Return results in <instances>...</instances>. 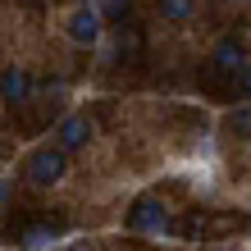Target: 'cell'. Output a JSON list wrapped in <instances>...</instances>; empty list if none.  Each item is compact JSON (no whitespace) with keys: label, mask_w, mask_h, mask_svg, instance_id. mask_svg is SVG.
I'll list each match as a JSON object with an SVG mask.
<instances>
[{"label":"cell","mask_w":251,"mask_h":251,"mask_svg":"<svg viewBox=\"0 0 251 251\" xmlns=\"http://www.w3.org/2000/svg\"><path fill=\"white\" fill-rule=\"evenodd\" d=\"M64 178V151L60 146H41V151H32V160H27V183L32 187H55Z\"/></svg>","instance_id":"6da1fadb"},{"label":"cell","mask_w":251,"mask_h":251,"mask_svg":"<svg viewBox=\"0 0 251 251\" xmlns=\"http://www.w3.org/2000/svg\"><path fill=\"white\" fill-rule=\"evenodd\" d=\"M0 192H5V183H0Z\"/></svg>","instance_id":"4fadbf2b"},{"label":"cell","mask_w":251,"mask_h":251,"mask_svg":"<svg viewBox=\"0 0 251 251\" xmlns=\"http://www.w3.org/2000/svg\"><path fill=\"white\" fill-rule=\"evenodd\" d=\"M69 37L78 41V46H92V41L100 37V9H73V19H69Z\"/></svg>","instance_id":"3957f363"},{"label":"cell","mask_w":251,"mask_h":251,"mask_svg":"<svg viewBox=\"0 0 251 251\" xmlns=\"http://www.w3.org/2000/svg\"><path fill=\"white\" fill-rule=\"evenodd\" d=\"M128 224H132V228H142V233H160V228H165V205H160L155 197H142L137 205H132Z\"/></svg>","instance_id":"7a4b0ae2"},{"label":"cell","mask_w":251,"mask_h":251,"mask_svg":"<svg viewBox=\"0 0 251 251\" xmlns=\"http://www.w3.org/2000/svg\"><path fill=\"white\" fill-rule=\"evenodd\" d=\"M27 92H32V78H27V69H5L0 73V96L9 100V105H19V100H27Z\"/></svg>","instance_id":"5b68a950"},{"label":"cell","mask_w":251,"mask_h":251,"mask_svg":"<svg viewBox=\"0 0 251 251\" xmlns=\"http://www.w3.org/2000/svg\"><path fill=\"white\" fill-rule=\"evenodd\" d=\"M238 78H242V96H251V64H247V69L238 73Z\"/></svg>","instance_id":"7c38bea8"},{"label":"cell","mask_w":251,"mask_h":251,"mask_svg":"<svg viewBox=\"0 0 251 251\" xmlns=\"http://www.w3.org/2000/svg\"><path fill=\"white\" fill-rule=\"evenodd\" d=\"M210 69L219 73V78H233V73H242V69H247V55H242V46H238V41H224V46H215V60H210Z\"/></svg>","instance_id":"277c9868"},{"label":"cell","mask_w":251,"mask_h":251,"mask_svg":"<svg viewBox=\"0 0 251 251\" xmlns=\"http://www.w3.org/2000/svg\"><path fill=\"white\" fill-rule=\"evenodd\" d=\"M210 228H215V233H228V228H242V219H238V215H215Z\"/></svg>","instance_id":"30bf717a"},{"label":"cell","mask_w":251,"mask_h":251,"mask_svg":"<svg viewBox=\"0 0 251 251\" xmlns=\"http://www.w3.org/2000/svg\"><path fill=\"white\" fill-rule=\"evenodd\" d=\"M50 242H55V224H50V228H27V233H23V247H37V251H41V247H50Z\"/></svg>","instance_id":"ba28073f"},{"label":"cell","mask_w":251,"mask_h":251,"mask_svg":"<svg viewBox=\"0 0 251 251\" xmlns=\"http://www.w3.org/2000/svg\"><path fill=\"white\" fill-rule=\"evenodd\" d=\"M192 14V0H160V19H169V23H178Z\"/></svg>","instance_id":"52a82bcc"},{"label":"cell","mask_w":251,"mask_h":251,"mask_svg":"<svg viewBox=\"0 0 251 251\" xmlns=\"http://www.w3.org/2000/svg\"><path fill=\"white\" fill-rule=\"evenodd\" d=\"M132 0H100V19H124Z\"/></svg>","instance_id":"9c48e42d"},{"label":"cell","mask_w":251,"mask_h":251,"mask_svg":"<svg viewBox=\"0 0 251 251\" xmlns=\"http://www.w3.org/2000/svg\"><path fill=\"white\" fill-rule=\"evenodd\" d=\"M87 137H92V124H87L82 114H69L60 124V151H73V146H82Z\"/></svg>","instance_id":"8992f818"},{"label":"cell","mask_w":251,"mask_h":251,"mask_svg":"<svg viewBox=\"0 0 251 251\" xmlns=\"http://www.w3.org/2000/svg\"><path fill=\"white\" fill-rule=\"evenodd\" d=\"M233 128H238V132H251V110H238V114H233Z\"/></svg>","instance_id":"8fae6325"}]
</instances>
